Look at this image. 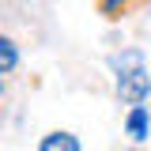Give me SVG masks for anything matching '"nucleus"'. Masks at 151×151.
Listing matches in <instances>:
<instances>
[{
  "label": "nucleus",
  "mask_w": 151,
  "mask_h": 151,
  "mask_svg": "<svg viewBox=\"0 0 151 151\" xmlns=\"http://www.w3.org/2000/svg\"><path fill=\"white\" fill-rule=\"evenodd\" d=\"M102 12L110 19H117V12H125V0H102Z\"/></svg>",
  "instance_id": "39448f33"
},
{
  "label": "nucleus",
  "mask_w": 151,
  "mask_h": 151,
  "mask_svg": "<svg viewBox=\"0 0 151 151\" xmlns=\"http://www.w3.org/2000/svg\"><path fill=\"white\" fill-rule=\"evenodd\" d=\"M38 151H79V140H76L72 132H49Z\"/></svg>",
  "instance_id": "7ed1b4c3"
},
{
  "label": "nucleus",
  "mask_w": 151,
  "mask_h": 151,
  "mask_svg": "<svg viewBox=\"0 0 151 151\" xmlns=\"http://www.w3.org/2000/svg\"><path fill=\"white\" fill-rule=\"evenodd\" d=\"M129 136L132 140H147L151 136V121H147V110H144V106H132V113H129Z\"/></svg>",
  "instance_id": "f03ea898"
},
{
  "label": "nucleus",
  "mask_w": 151,
  "mask_h": 151,
  "mask_svg": "<svg viewBox=\"0 0 151 151\" xmlns=\"http://www.w3.org/2000/svg\"><path fill=\"white\" fill-rule=\"evenodd\" d=\"M0 76H4V72H0ZM0 94H4V79H0Z\"/></svg>",
  "instance_id": "423d86ee"
},
{
  "label": "nucleus",
  "mask_w": 151,
  "mask_h": 151,
  "mask_svg": "<svg viewBox=\"0 0 151 151\" xmlns=\"http://www.w3.org/2000/svg\"><path fill=\"white\" fill-rule=\"evenodd\" d=\"M147 94H151V76L144 72V68H129V72L117 76V98H121V102L140 106Z\"/></svg>",
  "instance_id": "f257e3e1"
},
{
  "label": "nucleus",
  "mask_w": 151,
  "mask_h": 151,
  "mask_svg": "<svg viewBox=\"0 0 151 151\" xmlns=\"http://www.w3.org/2000/svg\"><path fill=\"white\" fill-rule=\"evenodd\" d=\"M19 64V49L8 42V38H0V72H12Z\"/></svg>",
  "instance_id": "20e7f679"
}]
</instances>
